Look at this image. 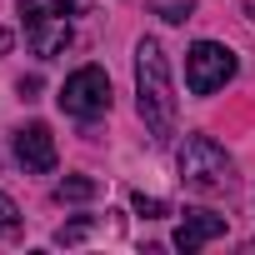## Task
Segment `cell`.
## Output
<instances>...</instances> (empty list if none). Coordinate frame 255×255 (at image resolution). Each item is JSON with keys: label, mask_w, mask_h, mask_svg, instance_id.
<instances>
[{"label": "cell", "mask_w": 255, "mask_h": 255, "mask_svg": "<svg viewBox=\"0 0 255 255\" xmlns=\"http://www.w3.org/2000/svg\"><path fill=\"white\" fill-rule=\"evenodd\" d=\"M135 105L150 140H170L175 135V85H170V60L160 50V40H140L135 45Z\"/></svg>", "instance_id": "1"}, {"label": "cell", "mask_w": 255, "mask_h": 255, "mask_svg": "<svg viewBox=\"0 0 255 255\" xmlns=\"http://www.w3.org/2000/svg\"><path fill=\"white\" fill-rule=\"evenodd\" d=\"M230 155L210 140V135H190L180 145V180L190 190H225L230 185Z\"/></svg>", "instance_id": "2"}, {"label": "cell", "mask_w": 255, "mask_h": 255, "mask_svg": "<svg viewBox=\"0 0 255 255\" xmlns=\"http://www.w3.org/2000/svg\"><path fill=\"white\" fill-rule=\"evenodd\" d=\"M60 110L65 115H80V120H95L110 110V75L100 65H80L65 85H60Z\"/></svg>", "instance_id": "3"}, {"label": "cell", "mask_w": 255, "mask_h": 255, "mask_svg": "<svg viewBox=\"0 0 255 255\" xmlns=\"http://www.w3.org/2000/svg\"><path fill=\"white\" fill-rule=\"evenodd\" d=\"M230 75H235V55H230L225 45H215V40L190 45V55H185V85H190L195 95H215Z\"/></svg>", "instance_id": "4"}, {"label": "cell", "mask_w": 255, "mask_h": 255, "mask_svg": "<svg viewBox=\"0 0 255 255\" xmlns=\"http://www.w3.org/2000/svg\"><path fill=\"white\" fill-rule=\"evenodd\" d=\"M15 155H20V165H25V170H35V175L55 170V135H50V125L30 120L25 130L15 135Z\"/></svg>", "instance_id": "5"}, {"label": "cell", "mask_w": 255, "mask_h": 255, "mask_svg": "<svg viewBox=\"0 0 255 255\" xmlns=\"http://www.w3.org/2000/svg\"><path fill=\"white\" fill-rule=\"evenodd\" d=\"M215 235H225V215L185 210V220H180V230H175V245L190 255V250H200V245H205V240H215Z\"/></svg>", "instance_id": "6"}, {"label": "cell", "mask_w": 255, "mask_h": 255, "mask_svg": "<svg viewBox=\"0 0 255 255\" xmlns=\"http://www.w3.org/2000/svg\"><path fill=\"white\" fill-rule=\"evenodd\" d=\"M30 30V50L40 55V60H55L65 45H70V25H65V15H45V20H35V25H25Z\"/></svg>", "instance_id": "7"}, {"label": "cell", "mask_w": 255, "mask_h": 255, "mask_svg": "<svg viewBox=\"0 0 255 255\" xmlns=\"http://www.w3.org/2000/svg\"><path fill=\"white\" fill-rule=\"evenodd\" d=\"M90 195H95V180H85V175H70L55 185V200H90Z\"/></svg>", "instance_id": "8"}, {"label": "cell", "mask_w": 255, "mask_h": 255, "mask_svg": "<svg viewBox=\"0 0 255 255\" xmlns=\"http://www.w3.org/2000/svg\"><path fill=\"white\" fill-rule=\"evenodd\" d=\"M135 210H140L145 220H155V215H165V200H155V195H135Z\"/></svg>", "instance_id": "9"}, {"label": "cell", "mask_w": 255, "mask_h": 255, "mask_svg": "<svg viewBox=\"0 0 255 255\" xmlns=\"http://www.w3.org/2000/svg\"><path fill=\"white\" fill-rule=\"evenodd\" d=\"M10 225H15V200L0 195V230H10Z\"/></svg>", "instance_id": "10"}, {"label": "cell", "mask_w": 255, "mask_h": 255, "mask_svg": "<svg viewBox=\"0 0 255 255\" xmlns=\"http://www.w3.org/2000/svg\"><path fill=\"white\" fill-rule=\"evenodd\" d=\"M55 5H60V10H65V15H85V10H90V5H95V0H55Z\"/></svg>", "instance_id": "11"}, {"label": "cell", "mask_w": 255, "mask_h": 255, "mask_svg": "<svg viewBox=\"0 0 255 255\" xmlns=\"http://www.w3.org/2000/svg\"><path fill=\"white\" fill-rule=\"evenodd\" d=\"M10 45H15V35H10V30H0V55H5Z\"/></svg>", "instance_id": "12"}]
</instances>
